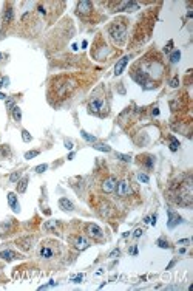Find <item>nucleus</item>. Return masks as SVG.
I'll use <instances>...</instances> for the list:
<instances>
[{"label":"nucleus","instance_id":"35","mask_svg":"<svg viewBox=\"0 0 193 291\" xmlns=\"http://www.w3.org/2000/svg\"><path fill=\"white\" fill-rule=\"evenodd\" d=\"M188 243H190V239H182L178 242V245H188Z\"/></svg>","mask_w":193,"mask_h":291},{"label":"nucleus","instance_id":"4","mask_svg":"<svg viewBox=\"0 0 193 291\" xmlns=\"http://www.w3.org/2000/svg\"><path fill=\"white\" fill-rule=\"evenodd\" d=\"M85 232H87L90 237H91V239H102V237H104V232H102V229L97 226V224H94V223L87 224Z\"/></svg>","mask_w":193,"mask_h":291},{"label":"nucleus","instance_id":"19","mask_svg":"<svg viewBox=\"0 0 193 291\" xmlns=\"http://www.w3.org/2000/svg\"><path fill=\"white\" fill-rule=\"evenodd\" d=\"M81 135H82V138H84V139H87L88 142H96V136H93V135L87 133L85 130H82V132H81Z\"/></svg>","mask_w":193,"mask_h":291},{"label":"nucleus","instance_id":"38","mask_svg":"<svg viewBox=\"0 0 193 291\" xmlns=\"http://www.w3.org/2000/svg\"><path fill=\"white\" fill-rule=\"evenodd\" d=\"M172 44H173V42H170L169 45H167V47H165V51H167V53H169V51L172 50Z\"/></svg>","mask_w":193,"mask_h":291},{"label":"nucleus","instance_id":"26","mask_svg":"<svg viewBox=\"0 0 193 291\" xmlns=\"http://www.w3.org/2000/svg\"><path fill=\"white\" fill-rule=\"evenodd\" d=\"M138 180H139L141 183H148V181H150L148 175H145V174H138Z\"/></svg>","mask_w":193,"mask_h":291},{"label":"nucleus","instance_id":"1","mask_svg":"<svg viewBox=\"0 0 193 291\" xmlns=\"http://www.w3.org/2000/svg\"><path fill=\"white\" fill-rule=\"evenodd\" d=\"M111 39L116 42V44H122L125 41V34H127V30H125V25L122 23H113L108 30Z\"/></svg>","mask_w":193,"mask_h":291},{"label":"nucleus","instance_id":"28","mask_svg":"<svg viewBox=\"0 0 193 291\" xmlns=\"http://www.w3.org/2000/svg\"><path fill=\"white\" fill-rule=\"evenodd\" d=\"M46 169H48V164H39V166H37L34 170L37 172V174H42V172H45Z\"/></svg>","mask_w":193,"mask_h":291},{"label":"nucleus","instance_id":"9","mask_svg":"<svg viewBox=\"0 0 193 291\" xmlns=\"http://www.w3.org/2000/svg\"><path fill=\"white\" fill-rule=\"evenodd\" d=\"M73 245H74V248H76V249L84 251V249H87V248L90 246V242L85 239V237L79 235V237H74V239H73Z\"/></svg>","mask_w":193,"mask_h":291},{"label":"nucleus","instance_id":"24","mask_svg":"<svg viewBox=\"0 0 193 291\" xmlns=\"http://www.w3.org/2000/svg\"><path fill=\"white\" fill-rule=\"evenodd\" d=\"M37 155H39V150H30V152L25 153V158H27V160H31V158H34Z\"/></svg>","mask_w":193,"mask_h":291},{"label":"nucleus","instance_id":"5","mask_svg":"<svg viewBox=\"0 0 193 291\" xmlns=\"http://www.w3.org/2000/svg\"><path fill=\"white\" fill-rule=\"evenodd\" d=\"M167 215H169V221H167V226H169L170 229H173L175 226H178V224H181L182 223V217L181 215H178L175 211L169 209L167 211Z\"/></svg>","mask_w":193,"mask_h":291},{"label":"nucleus","instance_id":"39","mask_svg":"<svg viewBox=\"0 0 193 291\" xmlns=\"http://www.w3.org/2000/svg\"><path fill=\"white\" fill-rule=\"evenodd\" d=\"M39 12H40V14H45V9H43V6H39Z\"/></svg>","mask_w":193,"mask_h":291},{"label":"nucleus","instance_id":"7","mask_svg":"<svg viewBox=\"0 0 193 291\" xmlns=\"http://www.w3.org/2000/svg\"><path fill=\"white\" fill-rule=\"evenodd\" d=\"M88 109L91 113H100L102 110L105 109V101L104 99H94L88 104Z\"/></svg>","mask_w":193,"mask_h":291},{"label":"nucleus","instance_id":"33","mask_svg":"<svg viewBox=\"0 0 193 291\" xmlns=\"http://www.w3.org/2000/svg\"><path fill=\"white\" fill-rule=\"evenodd\" d=\"M119 256V249H113L111 253H110V257L111 259H114V257H118Z\"/></svg>","mask_w":193,"mask_h":291},{"label":"nucleus","instance_id":"40","mask_svg":"<svg viewBox=\"0 0 193 291\" xmlns=\"http://www.w3.org/2000/svg\"><path fill=\"white\" fill-rule=\"evenodd\" d=\"M153 115H154V116H158V115H159V110H158V107L153 110Z\"/></svg>","mask_w":193,"mask_h":291},{"label":"nucleus","instance_id":"15","mask_svg":"<svg viewBox=\"0 0 193 291\" xmlns=\"http://www.w3.org/2000/svg\"><path fill=\"white\" fill-rule=\"evenodd\" d=\"M11 20H12V8L6 6V9L3 12V23H9Z\"/></svg>","mask_w":193,"mask_h":291},{"label":"nucleus","instance_id":"21","mask_svg":"<svg viewBox=\"0 0 193 291\" xmlns=\"http://www.w3.org/2000/svg\"><path fill=\"white\" fill-rule=\"evenodd\" d=\"M22 139H23L25 142H30V141L33 139V136L30 135V132H28V130H25V129L22 130Z\"/></svg>","mask_w":193,"mask_h":291},{"label":"nucleus","instance_id":"31","mask_svg":"<svg viewBox=\"0 0 193 291\" xmlns=\"http://www.w3.org/2000/svg\"><path fill=\"white\" fill-rule=\"evenodd\" d=\"M170 85H172L173 88H175V87H178V85H179V79H178V77H173V79H172V82H170Z\"/></svg>","mask_w":193,"mask_h":291},{"label":"nucleus","instance_id":"37","mask_svg":"<svg viewBox=\"0 0 193 291\" xmlns=\"http://www.w3.org/2000/svg\"><path fill=\"white\" fill-rule=\"evenodd\" d=\"M142 232H144L142 229H141V228H138V229L134 231V237H141V235H142Z\"/></svg>","mask_w":193,"mask_h":291},{"label":"nucleus","instance_id":"22","mask_svg":"<svg viewBox=\"0 0 193 291\" xmlns=\"http://www.w3.org/2000/svg\"><path fill=\"white\" fill-rule=\"evenodd\" d=\"M116 156L119 158V160L122 161H127V163H130L131 161V155H124V153H116Z\"/></svg>","mask_w":193,"mask_h":291},{"label":"nucleus","instance_id":"6","mask_svg":"<svg viewBox=\"0 0 193 291\" xmlns=\"http://www.w3.org/2000/svg\"><path fill=\"white\" fill-rule=\"evenodd\" d=\"M116 186H118V180H116L114 177H108L104 183H102V191H104L105 194H111L116 191Z\"/></svg>","mask_w":193,"mask_h":291},{"label":"nucleus","instance_id":"17","mask_svg":"<svg viewBox=\"0 0 193 291\" xmlns=\"http://www.w3.org/2000/svg\"><path fill=\"white\" fill-rule=\"evenodd\" d=\"M43 228H45L46 231H54V229L57 228V221H56V220H49V221H45Z\"/></svg>","mask_w":193,"mask_h":291},{"label":"nucleus","instance_id":"13","mask_svg":"<svg viewBox=\"0 0 193 291\" xmlns=\"http://www.w3.org/2000/svg\"><path fill=\"white\" fill-rule=\"evenodd\" d=\"M59 206H60L62 211H68V212H71V211L74 209L73 203L68 200V198H60V200H59Z\"/></svg>","mask_w":193,"mask_h":291},{"label":"nucleus","instance_id":"20","mask_svg":"<svg viewBox=\"0 0 193 291\" xmlns=\"http://www.w3.org/2000/svg\"><path fill=\"white\" fill-rule=\"evenodd\" d=\"M178 147H179V141H178L175 136H170V149H172L173 152H176Z\"/></svg>","mask_w":193,"mask_h":291},{"label":"nucleus","instance_id":"42","mask_svg":"<svg viewBox=\"0 0 193 291\" xmlns=\"http://www.w3.org/2000/svg\"><path fill=\"white\" fill-rule=\"evenodd\" d=\"M3 59V54H2V53H0V60H2Z\"/></svg>","mask_w":193,"mask_h":291},{"label":"nucleus","instance_id":"2","mask_svg":"<svg viewBox=\"0 0 193 291\" xmlns=\"http://www.w3.org/2000/svg\"><path fill=\"white\" fill-rule=\"evenodd\" d=\"M57 243L56 242H45L40 249H39V256H40L42 259H53L57 253Z\"/></svg>","mask_w":193,"mask_h":291},{"label":"nucleus","instance_id":"3","mask_svg":"<svg viewBox=\"0 0 193 291\" xmlns=\"http://www.w3.org/2000/svg\"><path fill=\"white\" fill-rule=\"evenodd\" d=\"M116 195L118 197H128L131 194V186L128 184V181H125V180H122V181H119L118 183V186H116Z\"/></svg>","mask_w":193,"mask_h":291},{"label":"nucleus","instance_id":"11","mask_svg":"<svg viewBox=\"0 0 193 291\" xmlns=\"http://www.w3.org/2000/svg\"><path fill=\"white\" fill-rule=\"evenodd\" d=\"M128 59H130V57H128V56H124L118 64H116V67H114V74L116 76H118V74H121L122 71H124V68H125V65L128 64Z\"/></svg>","mask_w":193,"mask_h":291},{"label":"nucleus","instance_id":"12","mask_svg":"<svg viewBox=\"0 0 193 291\" xmlns=\"http://www.w3.org/2000/svg\"><path fill=\"white\" fill-rule=\"evenodd\" d=\"M0 257H2L3 260H6V262H11V260L17 259L19 254H16L14 251H11V249H5V251H0Z\"/></svg>","mask_w":193,"mask_h":291},{"label":"nucleus","instance_id":"25","mask_svg":"<svg viewBox=\"0 0 193 291\" xmlns=\"http://www.w3.org/2000/svg\"><path fill=\"white\" fill-rule=\"evenodd\" d=\"M82 280H84V274H77V276L71 277V282H74V283H81Z\"/></svg>","mask_w":193,"mask_h":291},{"label":"nucleus","instance_id":"34","mask_svg":"<svg viewBox=\"0 0 193 291\" xmlns=\"http://www.w3.org/2000/svg\"><path fill=\"white\" fill-rule=\"evenodd\" d=\"M65 147H67L68 150H71V149H73V142L68 141V139H65Z\"/></svg>","mask_w":193,"mask_h":291},{"label":"nucleus","instance_id":"14","mask_svg":"<svg viewBox=\"0 0 193 291\" xmlns=\"http://www.w3.org/2000/svg\"><path fill=\"white\" fill-rule=\"evenodd\" d=\"M27 186H28V177H23L22 180L17 181V192L23 194L25 191H27Z\"/></svg>","mask_w":193,"mask_h":291},{"label":"nucleus","instance_id":"8","mask_svg":"<svg viewBox=\"0 0 193 291\" xmlns=\"http://www.w3.org/2000/svg\"><path fill=\"white\" fill-rule=\"evenodd\" d=\"M91 9H93V5H91V2H88V0H82V2L77 3V12L82 14V16L90 14Z\"/></svg>","mask_w":193,"mask_h":291},{"label":"nucleus","instance_id":"27","mask_svg":"<svg viewBox=\"0 0 193 291\" xmlns=\"http://www.w3.org/2000/svg\"><path fill=\"white\" fill-rule=\"evenodd\" d=\"M19 178H20V172H14V174H11L9 181H11V183H16V181H19Z\"/></svg>","mask_w":193,"mask_h":291},{"label":"nucleus","instance_id":"36","mask_svg":"<svg viewBox=\"0 0 193 291\" xmlns=\"http://www.w3.org/2000/svg\"><path fill=\"white\" fill-rule=\"evenodd\" d=\"M6 107H9V110H12V107H14V101H6Z\"/></svg>","mask_w":193,"mask_h":291},{"label":"nucleus","instance_id":"29","mask_svg":"<svg viewBox=\"0 0 193 291\" xmlns=\"http://www.w3.org/2000/svg\"><path fill=\"white\" fill-rule=\"evenodd\" d=\"M158 245H159V248H170L169 242L164 240V239H159V240H158Z\"/></svg>","mask_w":193,"mask_h":291},{"label":"nucleus","instance_id":"18","mask_svg":"<svg viewBox=\"0 0 193 291\" xmlns=\"http://www.w3.org/2000/svg\"><path fill=\"white\" fill-rule=\"evenodd\" d=\"M93 147L96 149V150H100V152H110L111 150V147H110V146H107V144H94L93 146Z\"/></svg>","mask_w":193,"mask_h":291},{"label":"nucleus","instance_id":"10","mask_svg":"<svg viewBox=\"0 0 193 291\" xmlns=\"http://www.w3.org/2000/svg\"><path fill=\"white\" fill-rule=\"evenodd\" d=\"M8 203L11 206V209L14 211V212H20V204L17 201V195L14 192H9L8 194Z\"/></svg>","mask_w":193,"mask_h":291},{"label":"nucleus","instance_id":"41","mask_svg":"<svg viewBox=\"0 0 193 291\" xmlns=\"http://www.w3.org/2000/svg\"><path fill=\"white\" fill-rule=\"evenodd\" d=\"M0 99H6V95H3V93H0Z\"/></svg>","mask_w":193,"mask_h":291},{"label":"nucleus","instance_id":"32","mask_svg":"<svg viewBox=\"0 0 193 291\" xmlns=\"http://www.w3.org/2000/svg\"><path fill=\"white\" fill-rule=\"evenodd\" d=\"M8 82H9V79H8V77H2V79H0V87L8 85Z\"/></svg>","mask_w":193,"mask_h":291},{"label":"nucleus","instance_id":"23","mask_svg":"<svg viewBox=\"0 0 193 291\" xmlns=\"http://www.w3.org/2000/svg\"><path fill=\"white\" fill-rule=\"evenodd\" d=\"M179 57H181V51H175V53H172V56H170V60H172L173 64H176V62L179 60Z\"/></svg>","mask_w":193,"mask_h":291},{"label":"nucleus","instance_id":"30","mask_svg":"<svg viewBox=\"0 0 193 291\" xmlns=\"http://www.w3.org/2000/svg\"><path fill=\"white\" fill-rule=\"evenodd\" d=\"M56 285V282L54 280H51V282H48L46 285H42V286H39V289H46V288H49V286H54Z\"/></svg>","mask_w":193,"mask_h":291},{"label":"nucleus","instance_id":"16","mask_svg":"<svg viewBox=\"0 0 193 291\" xmlns=\"http://www.w3.org/2000/svg\"><path fill=\"white\" fill-rule=\"evenodd\" d=\"M12 118H14L17 123L22 121V110H20V107H17V105L12 107Z\"/></svg>","mask_w":193,"mask_h":291}]
</instances>
